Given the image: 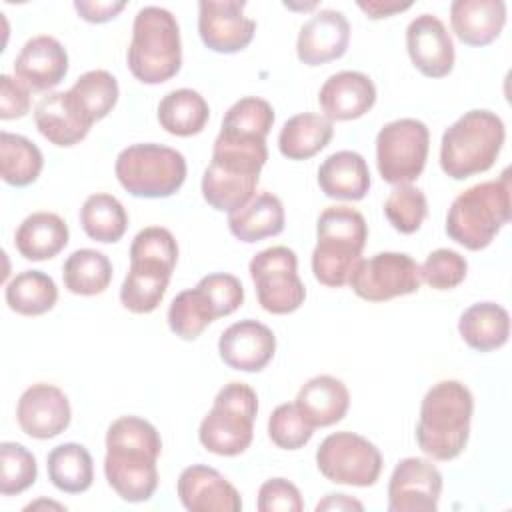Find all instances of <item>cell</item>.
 Instances as JSON below:
<instances>
[{
    "mask_svg": "<svg viewBox=\"0 0 512 512\" xmlns=\"http://www.w3.org/2000/svg\"><path fill=\"white\" fill-rule=\"evenodd\" d=\"M162 438L154 424L140 416H120L106 432L104 476L126 502H146L158 488L156 460Z\"/></svg>",
    "mask_w": 512,
    "mask_h": 512,
    "instance_id": "cell-1",
    "label": "cell"
},
{
    "mask_svg": "<svg viewBox=\"0 0 512 512\" xmlns=\"http://www.w3.org/2000/svg\"><path fill=\"white\" fill-rule=\"evenodd\" d=\"M474 398L460 380H440L424 394L416 424L418 448L432 460H454L470 438Z\"/></svg>",
    "mask_w": 512,
    "mask_h": 512,
    "instance_id": "cell-2",
    "label": "cell"
},
{
    "mask_svg": "<svg viewBox=\"0 0 512 512\" xmlns=\"http://www.w3.org/2000/svg\"><path fill=\"white\" fill-rule=\"evenodd\" d=\"M316 246L312 250L314 278L330 288H342L362 260L368 224L352 206H328L316 220Z\"/></svg>",
    "mask_w": 512,
    "mask_h": 512,
    "instance_id": "cell-3",
    "label": "cell"
},
{
    "mask_svg": "<svg viewBox=\"0 0 512 512\" xmlns=\"http://www.w3.org/2000/svg\"><path fill=\"white\" fill-rule=\"evenodd\" d=\"M504 140L506 128L496 112L468 110L442 134L440 168L452 180L482 174L494 166Z\"/></svg>",
    "mask_w": 512,
    "mask_h": 512,
    "instance_id": "cell-4",
    "label": "cell"
},
{
    "mask_svg": "<svg viewBox=\"0 0 512 512\" xmlns=\"http://www.w3.org/2000/svg\"><path fill=\"white\" fill-rule=\"evenodd\" d=\"M510 220V174L460 192L446 214V234L468 250H484Z\"/></svg>",
    "mask_w": 512,
    "mask_h": 512,
    "instance_id": "cell-5",
    "label": "cell"
},
{
    "mask_svg": "<svg viewBox=\"0 0 512 512\" xmlns=\"http://www.w3.org/2000/svg\"><path fill=\"white\" fill-rule=\"evenodd\" d=\"M126 62L142 84H162L182 66V42L176 16L160 6H144L136 12Z\"/></svg>",
    "mask_w": 512,
    "mask_h": 512,
    "instance_id": "cell-6",
    "label": "cell"
},
{
    "mask_svg": "<svg viewBox=\"0 0 512 512\" xmlns=\"http://www.w3.org/2000/svg\"><path fill=\"white\" fill-rule=\"evenodd\" d=\"M258 396L244 382L224 384L198 426L200 444L218 456L242 454L254 436Z\"/></svg>",
    "mask_w": 512,
    "mask_h": 512,
    "instance_id": "cell-7",
    "label": "cell"
},
{
    "mask_svg": "<svg viewBox=\"0 0 512 512\" xmlns=\"http://www.w3.org/2000/svg\"><path fill=\"white\" fill-rule=\"evenodd\" d=\"M114 172L120 186L136 198H168L186 180V158L176 148L142 142L120 150Z\"/></svg>",
    "mask_w": 512,
    "mask_h": 512,
    "instance_id": "cell-8",
    "label": "cell"
},
{
    "mask_svg": "<svg viewBox=\"0 0 512 512\" xmlns=\"http://www.w3.org/2000/svg\"><path fill=\"white\" fill-rule=\"evenodd\" d=\"M430 132L422 120L398 118L376 134V166L384 182L402 186L414 182L428 158Z\"/></svg>",
    "mask_w": 512,
    "mask_h": 512,
    "instance_id": "cell-9",
    "label": "cell"
},
{
    "mask_svg": "<svg viewBox=\"0 0 512 512\" xmlns=\"http://www.w3.org/2000/svg\"><path fill=\"white\" fill-rule=\"evenodd\" d=\"M382 464L384 460L376 444L348 430L328 434L316 450L318 472L334 484L374 486L380 478Z\"/></svg>",
    "mask_w": 512,
    "mask_h": 512,
    "instance_id": "cell-10",
    "label": "cell"
},
{
    "mask_svg": "<svg viewBox=\"0 0 512 512\" xmlns=\"http://www.w3.org/2000/svg\"><path fill=\"white\" fill-rule=\"evenodd\" d=\"M256 286L258 304L270 314H290L306 298L304 282L298 276V256L288 246L260 250L248 264Z\"/></svg>",
    "mask_w": 512,
    "mask_h": 512,
    "instance_id": "cell-11",
    "label": "cell"
},
{
    "mask_svg": "<svg viewBox=\"0 0 512 512\" xmlns=\"http://www.w3.org/2000/svg\"><path fill=\"white\" fill-rule=\"evenodd\" d=\"M348 284L362 300L386 302L414 294L422 278L420 266L412 256L404 252H378L358 262Z\"/></svg>",
    "mask_w": 512,
    "mask_h": 512,
    "instance_id": "cell-12",
    "label": "cell"
},
{
    "mask_svg": "<svg viewBox=\"0 0 512 512\" xmlns=\"http://www.w3.org/2000/svg\"><path fill=\"white\" fill-rule=\"evenodd\" d=\"M442 494V474L432 460L408 456L396 464L388 482L390 512H434Z\"/></svg>",
    "mask_w": 512,
    "mask_h": 512,
    "instance_id": "cell-13",
    "label": "cell"
},
{
    "mask_svg": "<svg viewBox=\"0 0 512 512\" xmlns=\"http://www.w3.org/2000/svg\"><path fill=\"white\" fill-rule=\"evenodd\" d=\"M246 2L202 0L198 4V34L206 48L218 54L244 50L256 32V22L244 16Z\"/></svg>",
    "mask_w": 512,
    "mask_h": 512,
    "instance_id": "cell-14",
    "label": "cell"
},
{
    "mask_svg": "<svg viewBox=\"0 0 512 512\" xmlns=\"http://www.w3.org/2000/svg\"><path fill=\"white\" fill-rule=\"evenodd\" d=\"M72 410L68 396L54 384L36 382L28 386L18 404L16 420L24 434L36 440H48L70 426Z\"/></svg>",
    "mask_w": 512,
    "mask_h": 512,
    "instance_id": "cell-15",
    "label": "cell"
},
{
    "mask_svg": "<svg viewBox=\"0 0 512 512\" xmlns=\"http://www.w3.org/2000/svg\"><path fill=\"white\" fill-rule=\"evenodd\" d=\"M406 50L412 64L428 78H444L454 68V42L444 22L434 14H420L406 28Z\"/></svg>",
    "mask_w": 512,
    "mask_h": 512,
    "instance_id": "cell-16",
    "label": "cell"
},
{
    "mask_svg": "<svg viewBox=\"0 0 512 512\" xmlns=\"http://www.w3.org/2000/svg\"><path fill=\"white\" fill-rule=\"evenodd\" d=\"M218 352L222 362L234 370L260 372L276 352V336L266 324L246 318L220 334Z\"/></svg>",
    "mask_w": 512,
    "mask_h": 512,
    "instance_id": "cell-17",
    "label": "cell"
},
{
    "mask_svg": "<svg viewBox=\"0 0 512 512\" xmlns=\"http://www.w3.org/2000/svg\"><path fill=\"white\" fill-rule=\"evenodd\" d=\"M182 506L190 512H240V492L216 468L192 464L184 468L176 482Z\"/></svg>",
    "mask_w": 512,
    "mask_h": 512,
    "instance_id": "cell-18",
    "label": "cell"
},
{
    "mask_svg": "<svg viewBox=\"0 0 512 512\" xmlns=\"http://www.w3.org/2000/svg\"><path fill=\"white\" fill-rule=\"evenodd\" d=\"M68 74L66 48L48 34L26 40L14 60V76L32 92L56 88Z\"/></svg>",
    "mask_w": 512,
    "mask_h": 512,
    "instance_id": "cell-19",
    "label": "cell"
},
{
    "mask_svg": "<svg viewBox=\"0 0 512 512\" xmlns=\"http://www.w3.org/2000/svg\"><path fill=\"white\" fill-rule=\"evenodd\" d=\"M350 42V22L340 10H318L302 24L296 40V56L306 66H320L344 56Z\"/></svg>",
    "mask_w": 512,
    "mask_h": 512,
    "instance_id": "cell-20",
    "label": "cell"
},
{
    "mask_svg": "<svg viewBox=\"0 0 512 512\" xmlns=\"http://www.w3.org/2000/svg\"><path fill=\"white\" fill-rule=\"evenodd\" d=\"M376 102V86L368 74L358 70H342L322 84L318 104L328 120H356L364 116Z\"/></svg>",
    "mask_w": 512,
    "mask_h": 512,
    "instance_id": "cell-21",
    "label": "cell"
},
{
    "mask_svg": "<svg viewBox=\"0 0 512 512\" xmlns=\"http://www.w3.org/2000/svg\"><path fill=\"white\" fill-rule=\"evenodd\" d=\"M172 270L174 266L160 260L130 258V268L120 288L122 306L134 314L154 312L164 300Z\"/></svg>",
    "mask_w": 512,
    "mask_h": 512,
    "instance_id": "cell-22",
    "label": "cell"
},
{
    "mask_svg": "<svg viewBox=\"0 0 512 512\" xmlns=\"http://www.w3.org/2000/svg\"><path fill=\"white\" fill-rule=\"evenodd\" d=\"M450 24L462 44L486 46L500 36L506 24V2L454 0L450 4Z\"/></svg>",
    "mask_w": 512,
    "mask_h": 512,
    "instance_id": "cell-23",
    "label": "cell"
},
{
    "mask_svg": "<svg viewBox=\"0 0 512 512\" xmlns=\"http://www.w3.org/2000/svg\"><path fill=\"white\" fill-rule=\"evenodd\" d=\"M34 122L38 132L54 146L70 148L78 142H82L92 124L84 120V116L78 112L74 102L66 92H52L34 108Z\"/></svg>",
    "mask_w": 512,
    "mask_h": 512,
    "instance_id": "cell-24",
    "label": "cell"
},
{
    "mask_svg": "<svg viewBox=\"0 0 512 512\" xmlns=\"http://www.w3.org/2000/svg\"><path fill=\"white\" fill-rule=\"evenodd\" d=\"M296 408L314 428L340 422L350 406V392L342 380L330 374L310 378L296 394Z\"/></svg>",
    "mask_w": 512,
    "mask_h": 512,
    "instance_id": "cell-25",
    "label": "cell"
},
{
    "mask_svg": "<svg viewBox=\"0 0 512 512\" xmlns=\"http://www.w3.org/2000/svg\"><path fill=\"white\" fill-rule=\"evenodd\" d=\"M318 186L324 196L334 200H362L370 190V170L364 156L354 150L330 154L318 168Z\"/></svg>",
    "mask_w": 512,
    "mask_h": 512,
    "instance_id": "cell-26",
    "label": "cell"
},
{
    "mask_svg": "<svg viewBox=\"0 0 512 512\" xmlns=\"http://www.w3.org/2000/svg\"><path fill=\"white\" fill-rule=\"evenodd\" d=\"M70 232L66 222L54 212H32L28 214L14 234V244L20 256L32 262L50 260L62 252L68 244Z\"/></svg>",
    "mask_w": 512,
    "mask_h": 512,
    "instance_id": "cell-27",
    "label": "cell"
},
{
    "mask_svg": "<svg viewBox=\"0 0 512 512\" xmlns=\"http://www.w3.org/2000/svg\"><path fill=\"white\" fill-rule=\"evenodd\" d=\"M284 206L272 192L254 194L244 206L228 214V228L240 242L252 244L284 230Z\"/></svg>",
    "mask_w": 512,
    "mask_h": 512,
    "instance_id": "cell-28",
    "label": "cell"
},
{
    "mask_svg": "<svg viewBox=\"0 0 512 512\" xmlns=\"http://www.w3.org/2000/svg\"><path fill=\"white\" fill-rule=\"evenodd\" d=\"M458 332L472 350H498L508 342L510 314L496 302H476L462 312Z\"/></svg>",
    "mask_w": 512,
    "mask_h": 512,
    "instance_id": "cell-29",
    "label": "cell"
},
{
    "mask_svg": "<svg viewBox=\"0 0 512 512\" xmlns=\"http://www.w3.org/2000/svg\"><path fill=\"white\" fill-rule=\"evenodd\" d=\"M334 124L324 114L300 112L288 118L278 134V150L288 160H308L328 146Z\"/></svg>",
    "mask_w": 512,
    "mask_h": 512,
    "instance_id": "cell-30",
    "label": "cell"
},
{
    "mask_svg": "<svg viewBox=\"0 0 512 512\" xmlns=\"http://www.w3.org/2000/svg\"><path fill=\"white\" fill-rule=\"evenodd\" d=\"M210 108L204 96L192 88L168 92L158 104V122L172 136L200 134L208 122Z\"/></svg>",
    "mask_w": 512,
    "mask_h": 512,
    "instance_id": "cell-31",
    "label": "cell"
},
{
    "mask_svg": "<svg viewBox=\"0 0 512 512\" xmlns=\"http://www.w3.org/2000/svg\"><path fill=\"white\" fill-rule=\"evenodd\" d=\"M48 480L66 494H82L92 486L94 462L86 446L76 442L58 444L46 458Z\"/></svg>",
    "mask_w": 512,
    "mask_h": 512,
    "instance_id": "cell-32",
    "label": "cell"
},
{
    "mask_svg": "<svg viewBox=\"0 0 512 512\" xmlns=\"http://www.w3.org/2000/svg\"><path fill=\"white\" fill-rule=\"evenodd\" d=\"M64 286L78 296L102 294L112 282V262L94 248L74 250L62 266Z\"/></svg>",
    "mask_w": 512,
    "mask_h": 512,
    "instance_id": "cell-33",
    "label": "cell"
},
{
    "mask_svg": "<svg viewBox=\"0 0 512 512\" xmlns=\"http://www.w3.org/2000/svg\"><path fill=\"white\" fill-rule=\"evenodd\" d=\"M4 298L12 312L22 316H40L54 308L58 300V288L52 276L46 272L24 270L6 284Z\"/></svg>",
    "mask_w": 512,
    "mask_h": 512,
    "instance_id": "cell-34",
    "label": "cell"
},
{
    "mask_svg": "<svg viewBox=\"0 0 512 512\" xmlns=\"http://www.w3.org/2000/svg\"><path fill=\"white\" fill-rule=\"evenodd\" d=\"M68 96L84 120L94 124L116 106L120 96L118 80L108 70H88L70 86Z\"/></svg>",
    "mask_w": 512,
    "mask_h": 512,
    "instance_id": "cell-35",
    "label": "cell"
},
{
    "mask_svg": "<svg viewBox=\"0 0 512 512\" xmlns=\"http://www.w3.org/2000/svg\"><path fill=\"white\" fill-rule=\"evenodd\" d=\"M260 176L236 174L208 164L202 174V196L218 212H234L244 206L256 192Z\"/></svg>",
    "mask_w": 512,
    "mask_h": 512,
    "instance_id": "cell-36",
    "label": "cell"
},
{
    "mask_svg": "<svg viewBox=\"0 0 512 512\" xmlns=\"http://www.w3.org/2000/svg\"><path fill=\"white\" fill-rule=\"evenodd\" d=\"M80 224L88 238L112 244L124 236L128 228V214L116 196L96 192L84 200L80 208Z\"/></svg>",
    "mask_w": 512,
    "mask_h": 512,
    "instance_id": "cell-37",
    "label": "cell"
},
{
    "mask_svg": "<svg viewBox=\"0 0 512 512\" xmlns=\"http://www.w3.org/2000/svg\"><path fill=\"white\" fill-rule=\"evenodd\" d=\"M42 168V152L32 140L6 130L0 134V174L6 184L28 186L38 180Z\"/></svg>",
    "mask_w": 512,
    "mask_h": 512,
    "instance_id": "cell-38",
    "label": "cell"
},
{
    "mask_svg": "<svg viewBox=\"0 0 512 512\" xmlns=\"http://www.w3.org/2000/svg\"><path fill=\"white\" fill-rule=\"evenodd\" d=\"M214 320V308L198 286L178 292L168 306V326L182 340H196Z\"/></svg>",
    "mask_w": 512,
    "mask_h": 512,
    "instance_id": "cell-39",
    "label": "cell"
},
{
    "mask_svg": "<svg viewBox=\"0 0 512 512\" xmlns=\"http://www.w3.org/2000/svg\"><path fill=\"white\" fill-rule=\"evenodd\" d=\"M38 476L34 454L18 442L0 444V494L12 496L28 490Z\"/></svg>",
    "mask_w": 512,
    "mask_h": 512,
    "instance_id": "cell-40",
    "label": "cell"
},
{
    "mask_svg": "<svg viewBox=\"0 0 512 512\" xmlns=\"http://www.w3.org/2000/svg\"><path fill=\"white\" fill-rule=\"evenodd\" d=\"M428 214L426 194L412 186H396L384 202V216L400 234H414Z\"/></svg>",
    "mask_w": 512,
    "mask_h": 512,
    "instance_id": "cell-41",
    "label": "cell"
},
{
    "mask_svg": "<svg viewBox=\"0 0 512 512\" xmlns=\"http://www.w3.org/2000/svg\"><path fill=\"white\" fill-rule=\"evenodd\" d=\"M272 124H274L272 104L258 96H244L226 110L220 128L266 138L268 132L272 130Z\"/></svg>",
    "mask_w": 512,
    "mask_h": 512,
    "instance_id": "cell-42",
    "label": "cell"
},
{
    "mask_svg": "<svg viewBox=\"0 0 512 512\" xmlns=\"http://www.w3.org/2000/svg\"><path fill=\"white\" fill-rule=\"evenodd\" d=\"M314 426H310L294 402L280 404L268 418V436L282 450H298L310 442Z\"/></svg>",
    "mask_w": 512,
    "mask_h": 512,
    "instance_id": "cell-43",
    "label": "cell"
},
{
    "mask_svg": "<svg viewBox=\"0 0 512 512\" xmlns=\"http://www.w3.org/2000/svg\"><path fill=\"white\" fill-rule=\"evenodd\" d=\"M468 274L466 258L450 248L430 252L420 266V278L434 290H452L464 282Z\"/></svg>",
    "mask_w": 512,
    "mask_h": 512,
    "instance_id": "cell-44",
    "label": "cell"
},
{
    "mask_svg": "<svg viewBox=\"0 0 512 512\" xmlns=\"http://www.w3.org/2000/svg\"><path fill=\"white\" fill-rule=\"evenodd\" d=\"M196 286L210 300L216 318L232 314L244 302V286L234 274L212 272V274L200 278V282Z\"/></svg>",
    "mask_w": 512,
    "mask_h": 512,
    "instance_id": "cell-45",
    "label": "cell"
},
{
    "mask_svg": "<svg viewBox=\"0 0 512 512\" xmlns=\"http://www.w3.org/2000/svg\"><path fill=\"white\" fill-rule=\"evenodd\" d=\"M130 258H150V260H160L170 266H176V260H178L176 238L168 228H162V226L142 228L130 244Z\"/></svg>",
    "mask_w": 512,
    "mask_h": 512,
    "instance_id": "cell-46",
    "label": "cell"
},
{
    "mask_svg": "<svg viewBox=\"0 0 512 512\" xmlns=\"http://www.w3.org/2000/svg\"><path fill=\"white\" fill-rule=\"evenodd\" d=\"M260 512H302L304 500L296 484L286 478H270L258 490Z\"/></svg>",
    "mask_w": 512,
    "mask_h": 512,
    "instance_id": "cell-47",
    "label": "cell"
},
{
    "mask_svg": "<svg viewBox=\"0 0 512 512\" xmlns=\"http://www.w3.org/2000/svg\"><path fill=\"white\" fill-rule=\"evenodd\" d=\"M30 110V90L12 78L10 74H2L0 78V118L14 120L26 116Z\"/></svg>",
    "mask_w": 512,
    "mask_h": 512,
    "instance_id": "cell-48",
    "label": "cell"
},
{
    "mask_svg": "<svg viewBox=\"0 0 512 512\" xmlns=\"http://www.w3.org/2000/svg\"><path fill=\"white\" fill-rule=\"evenodd\" d=\"M126 8L124 0H76L74 2V10L80 14L82 20L92 22V24H104L108 20H114L122 10Z\"/></svg>",
    "mask_w": 512,
    "mask_h": 512,
    "instance_id": "cell-49",
    "label": "cell"
},
{
    "mask_svg": "<svg viewBox=\"0 0 512 512\" xmlns=\"http://www.w3.org/2000/svg\"><path fill=\"white\" fill-rule=\"evenodd\" d=\"M412 6V2H396V0H360L358 2V8L372 20H380V18H388V16H394L398 12H404Z\"/></svg>",
    "mask_w": 512,
    "mask_h": 512,
    "instance_id": "cell-50",
    "label": "cell"
},
{
    "mask_svg": "<svg viewBox=\"0 0 512 512\" xmlns=\"http://www.w3.org/2000/svg\"><path fill=\"white\" fill-rule=\"evenodd\" d=\"M320 510H364V504L346 494H326V498L316 504V512Z\"/></svg>",
    "mask_w": 512,
    "mask_h": 512,
    "instance_id": "cell-51",
    "label": "cell"
},
{
    "mask_svg": "<svg viewBox=\"0 0 512 512\" xmlns=\"http://www.w3.org/2000/svg\"><path fill=\"white\" fill-rule=\"evenodd\" d=\"M40 506H50V508H56V510H66L62 504H56V502H46V500H38V502H32V504H28L24 510H36V508H40Z\"/></svg>",
    "mask_w": 512,
    "mask_h": 512,
    "instance_id": "cell-52",
    "label": "cell"
}]
</instances>
